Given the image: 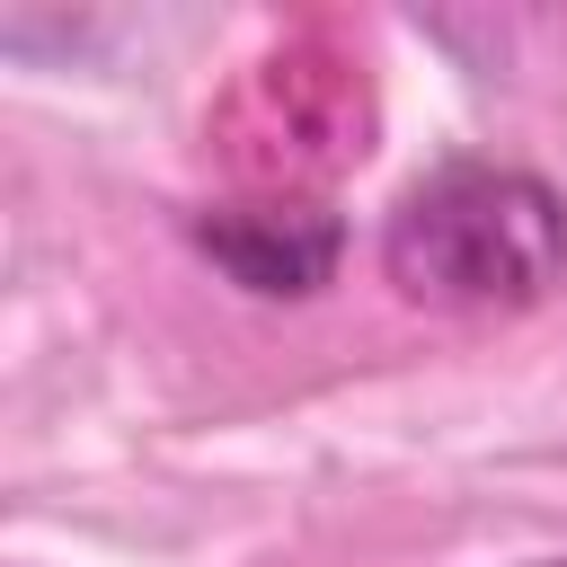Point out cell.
<instances>
[{"mask_svg":"<svg viewBox=\"0 0 567 567\" xmlns=\"http://www.w3.org/2000/svg\"><path fill=\"white\" fill-rule=\"evenodd\" d=\"M381 275L425 310H532L567 275V195L514 159H434L381 221Z\"/></svg>","mask_w":567,"mask_h":567,"instance_id":"1","label":"cell"},{"mask_svg":"<svg viewBox=\"0 0 567 567\" xmlns=\"http://www.w3.org/2000/svg\"><path fill=\"white\" fill-rule=\"evenodd\" d=\"M186 239L257 301H310L346 266V221L310 195H257V204H204L186 213Z\"/></svg>","mask_w":567,"mask_h":567,"instance_id":"2","label":"cell"},{"mask_svg":"<svg viewBox=\"0 0 567 567\" xmlns=\"http://www.w3.org/2000/svg\"><path fill=\"white\" fill-rule=\"evenodd\" d=\"M523 567H567V558H523Z\"/></svg>","mask_w":567,"mask_h":567,"instance_id":"3","label":"cell"}]
</instances>
